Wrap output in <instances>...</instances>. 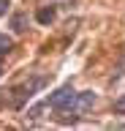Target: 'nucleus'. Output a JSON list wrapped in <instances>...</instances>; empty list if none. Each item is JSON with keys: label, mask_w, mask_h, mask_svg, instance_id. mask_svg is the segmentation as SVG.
Instances as JSON below:
<instances>
[{"label": "nucleus", "mask_w": 125, "mask_h": 131, "mask_svg": "<svg viewBox=\"0 0 125 131\" xmlns=\"http://www.w3.org/2000/svg\"><path fill=\"white\" fill-rule=\"evenodd\" d=\"M46 85V79L44 77H33V79H27L25 85H19V88H14V90H8L6 96H8V101H11V106H22L27 101V98H33L38 90Z\"/></svg>", "instance_id": "1"}, {"label": "nucleus", "mask_w": 125, "mask_h": 131, "mask_svg": "<svg viewBox=\"0 0 125 131\" xmlns=\"http://www.w3.org/2000/svg\"><path fill=\"white\" fill-rule=\"evenodd\" d=\"M74 98H76V90H74V85H63V88H57L54 93H52L46 101L52 104V109H71V104H74Z\"/></svg>", "instance_id": "2"}, {"label": "nucleus", "mask_w": 125, "mask_h": 131, "mask_svg": "<svg viewBox=\"0 0 125 131\" xmlns=\"http://www.w3.org/2000/svg\"><path fill=\"white\" fill-rule=\"evenodd\" d=\"M92 104H95V93H92V90H84V93H76L71 109H60V112H68V115H84V112H90V109H92Z\"/></svg>", "instance_id": "3"}, {"label": "nucleus", "mask_w": 125, "mask_h": 131, "mask_svg": "<svg viewBox=\"0 0 125 131\" xmlns=\"http://www.w3.org/2000/svg\"><path fill=\"white\" fill-rule=\"evenodd\" d=\"M54 16H57L54 6H41V8H38V14H35V19H38L41 25H52V22H54Z\"/></svg>", "instance_id": "4"}, {"label": "nucleus", "mask_w": 125, "mask_h": 131, "mask_svg": "<svg viewBox=\"0 0 125 131\" xmlns=\"http://www.w3.org/2000/svg\"><path fill=\"white\" fill-rule=\"evenodd\" d=\"M27 25H30V19H27L25 11H17V14L11 16V27H14L17 33H25V30H27Z\"/></svg>", "instance_id": "5"}, {"label": "nucleus", "mask_w": 125, "mask_h": 131, "mask_svg": "<svg viewBox=\"0 0 125 131\" xmlns=\"http://www.w3.org/2000/svg\"><path fill=\"white\" fill-rule=\"evenodd\" d=\"M46 109H52V104H49V101H44V104L33 106V109H27V117H30V120H38V117H41Z\"/></svg>", "instance_id": "6"}, {"label": "nucleus", "mask_w": 125, "mask_h": 131, "mask_svg": "<svg viewBox=\"0 0 125 131\" xmlns=\"http://www.w3.org/2000/svg\"><path fill=\"white\" fill-rule=\"evenodd\" d=\"M11 49H14V38L6 36V33H0V55H8Z\"/></svg>", "instance_id": "7"}, {"label": "nucleus", "mask_w": 125, "mask_h": 131, "mask_svg": "<svg viewBox=\"0 0 125 131\" xmlns=\"http://www.w3.org/2000/svg\"><path fill=\"white\" fill-rule=\"evenodd\" d=\"M114 112H117V115H125V96H120V98L114 101Z\"/></svg>", "instance_id": "8"}, {"label": "nucleus", "mask_w": 125, "mask_h": 131, "mask_svg": "<svg viewBox=\"0 0 125 131\" xmlns=\"http://www.w3.org/2000/svg\"><path fill=\"white\" fill-rule=\"evenodd\" d=\"M6 8H8V0H0V16L6 14Z\"/></svg>", "instance_id": "9"}, {"label": "nucleus", "mask_w": 125, "mask_h": 131, "mask_svg": "<svg viewBox=\"0 0 125 131\" xmlns=\"http://www.w3.org/2000/svg\"><path fill=\"white\" fill-rule=\"evenodd\" d=\"M122 63H125V47H122Z\"/></svg>", "instance_id": "10"}, {"label": "nucleus", "mask_w": 125, "mask_h": 131, "mask_svg": "<svg viewBox=\"0 0 125 131\" xmlns=\"http://www.w3.org/2000/svg\"><path fill=\"white\" fill-rule=\"evenodd\" d=\"M0 77H3V63H0Z\"/></svg>", "instance_id": "11"}]
</instances>
